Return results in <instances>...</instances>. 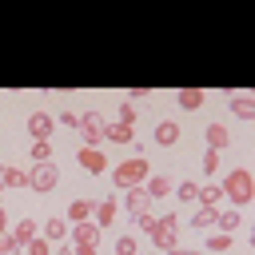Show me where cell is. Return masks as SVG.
Returning a JSON list of instances; mask_svg holds the SVG:
<instances>
[{"instance_id": "1", "label": "cell", "mask_w": 255, "mask_h": 255, "mask_svg": "<svg viewBox=\"0 0 255 255\" xmlns=\"http://www.w3.org/2000/svg\"><path fill=\"white\" fill-rule=\"evenodd\" d=\"M223 195H227L235 207H247V203L255 199V175H251L247 167L227 171V175H223Z\"/></svg>"}, {"instance_id": "2", "label": "cell", "mask_w": 255, "mask_h": 255, "mask_svg": "<svg viewBox=\"0 0 255 255\" xmlns=\"http://www.w3.org/2000/svg\"><path fill=\"white\" fill-rule=\"evenodd\" d=\"M147 159H124V163H116L112 167V183L124 191V187H143L147 183Z\"/></svg>"}, {"instance_id": "3", "label": "cell", "mask_w": 255, "mask_h": 255, "mask_svg": "<svg viewBox=\"0 0 255 255\" xmlns=\"http://www.w3.org/2000/svg\"><path fill=\"white\" fill-rule=\"evenodd\" d=\"M151 243H155V251H171V247H179V219H175V215L155 219V227H151Z\"/></svg>"}, {"instance_id": "4", "label": "cell", "mask_w": 255, "mask_h": 255, "mask_svg": "<svg viewBox=\"0 0 255 255\" xmlns=\"http://www.w3.org/2000/svg\"><path fill=\"white\" fill-rule=\"evenodd\" d=\"M56 183H60V171H56V163L48 159V163H32V171H28V187L32 191H56Z\"/></svg>"}, {"instance_id": "5", "label": "cell", "mask_w": 255, "mask_h": 255, "mask_svg": "<svg viewBox=\"0 0 255 255\" xmlns=\"http://www.w3.org/2000/svg\"><path fill=\"white\" fill-rule=\"evenodd\" d=\"M80 135H84V147H100V139H104V120H100V112H80Z\"/></svg>"}, {"instance_id": "6", "label": "cell", "mask_w": 255, "mask_h": 255, "mask_svg": "<svg viewBox=\"0 0 255 255\" xmlns=\"http://www.w3.org/2000/svg\"><path fill=\"white\" fill-rule=\"evenodd\" d=\"M80 167H84L88 175H104V171H108V155H104L100 147H80Z\"/></svg>"}, {"instance_id": "7", "label": "cell", "mask_w": 255, "mask_h": 255, "mask_svg": "<svg viewBox=\"0 0 255 255\" xmlns=\"http://www.w3.org/2000/svg\"><path fill=\"white\" fill-rule=\"evenodd\" d=\"M28 131H32V139H48V135L56 131V120H52L48 112H32V116H28Z\"/></svg>"}, {"instance_id": "8", "label": "cell", "mask_w": 255, "mask_h": 255, "mask_svg": "<svg viewBox=\"0 0 255 255\" xmlns=\"http://www.w3.org/2000/svg\"><path fill=\"white\" fill-rule=\"evenodd\" d=\"M155 143H159V147H175V143H179V124H175V120H159Z\"/></svg>"}, {"instance_id": "9", "label": "cell", "mask_w": 255, "mask_h": 255, "mask_svg": "<svg viewBox=\"0 0 255 255\" xmlns=\"http://www.w3.org/2000/svg\"><path fill=\"white\" fill-rule=\"evenodd\" d=\"M72 243H76V247H80V243L100 247V227H96V223H88V219H84V223H76V227H72Z\"/></svg>"}, {"instance_id": "10", "label": "cell", "mask_w": 255, "mask_h": 255, "mask_svg": "<svg viewBox=\"0 0 255 255\" xmlns=\"http://www.w3.org/2000/svg\"><path fill=\"white\" fill-rule=\"evenodd\" d=\"M175 96H179V108H183V112H195V108H203V100H207L203 88H179Z\"/></svg>"}, {"instance_id": "11", "label": "cell", "mask_w": 255, "mask_h": 255, "mask_svg": "<svg viewBox=\"0 0 255 255\" xmlns=\"http://www.w3.org/2000/svg\"><path fill=\"white\" fill-rule=\"evenodd\" d=\"M203 135H207V147H211V151H223V147L231 143V131H227L223 124H207Z\"/></svg>"}, {"instance_id": "12", "label": "cell", "mask_w": 255, "mask_h": 255, "mask_svg": "<svg viewBox=\"0 0 255 255\" xmlns=\"http://www.w3.org/2000/svg\"><path fill=\"white\" fill-rule=\"evenodd\" d=\"M171 179L167 175H147V183H143V191H147V199H163V195H171Z\"/></svg>"}, {"instance_id": "13", "label": "cell", "mask_w": 255, "mask_h": 255, "mask_svg": "<svg viewBox=\"0 0 255 255\" xmlns=\"http://www.w3.org/2000/svg\"><path fill=\"white\" fill-rule=\"evenodd\" d=\"M116 211H120V199L108 195V199L96 207V219H92V223H96V227H108V223H116Z\"/></svg>"}, {"instance_id": "14", "label": "cell", "mask_w": 255, "mask_h": 255, "mask_svg": "<svg viewBox=\"0 0 255 255\" xmlns=\"http://www.w3.org/2000/svg\"><path fill=\"white\" fill-rule=\"evenodd\" d=\"M104 139H112V143H131L135 131H131L128 124H108V128H104Z\"/></svg>"}, {"instance_id": "15", "label": "cell", "mask_w": 255, "mask_h": 255, "mask_svg": "<svg viewBox=\"0 0 255 255\" xmlns=\"http://www.w3.org/2000/svg\"><path fill=\"white\" fill-rule=\"evenodd\" d=\"M195 199H199V207H215V203L223 199V187H219V183H203V187L195 191Z\"/></svg>"}, {"instance_id": "16", "label": "cell", "mask_w": 255, "mask_h": 255, "mask_svg": "<svg viewBox=\"0 0 255 255\" xmlns=\"http://www.w3.org/2000/svg\"><path fill=\"white\" fill-rule=\"evenodd\" d=\"M231 116H239V120H255V100H251V96H235V100H231Z\"/></svg>"}, {"instance_id": "17", "label": "cell", "mask_w": 255, "mask_h": 255, "mask_svg": "<svg viewBox=\"0 0 255 255\" xmlns=\"http://www.w3.org/2000/svg\"><path fill=\"white\" fill-rule=\"evenodd\" d=\"M128 211L131 215H143L147 211V191L143 187H128Z\"/></svg>"}, {"instance_id": "18", "label": "cell", "mask_w": 255, "mask_h": 255, "mask_svg": "<svg viewBox=\"0 0 255 255\" xmlns=\"http://www.w3.org/2000/svg\"><path fill=\"white\" fill-rule=\"evenodd\" d=\"M12 239H16V247H28V243L36 239V223H32V219H20L16 231H12Z\"/></svg>"}, {"instance_id": "19", "label": "cell", "mask_w": 255, "mask_h": 255, "mask_svg": "<svg viewBox=\"0 0 255 255\" xmlns=\"http://www.w3.org/2000/svg\"><path fill=\"white\" fill-rule=\"evenodd\" d=\"M64 235H68V227H64V219H60V215L44 219V239H48V243H60Z\"/></svg>"}, {"instance_id": "20", "label": "cell", "mask_w": 255, "mask_h": 255, "mask_svg": "<svg viewBox=\"0 0 255 255\" xmlns=\"http://www.w3.org/2000/svg\"><path fill=\"white\" fill-rule=\"evenodd\" d=\"M0 183H4V187H28V171H20V167H0Z\"/></svg>"}, {"instance_id": "21", "label": "cell", "mask_w": 255, "mask_h": 255, "mask_svg": "<svg viewBox=\"0 0 255 255\" xmlns=\"http://www.w3.org/2000/svg\"><path fill=\"white\" fill-rule=\"evenodd\" d=\"M215 219H219V207H195L191 227H215Z\"/></svg>"}, {"instance_id": "22", "label": "cell", "mask_w": 255, "mask_h": 255, "mask_svg": "<svg viewBox=\"0 0 255 255\" xmlns=\"http://www.w3.org/2000/svg\"><path fill=\"white\" fill-rule=\"evenodd\" d=\"M68 219H72V223H84V219H92V203H88V199H76V203L68 207Z\"/></svg>"}, {"instance_id": "23", "label": "cell", "mask_w": 255, "mask_h": 255, "mask_svg": "<svg viewBox=\"0 0 255 255\" xmlns=\"http://www.w3.org/2000/svg\"><path fill=\"white\" fill-rule=\"evenodd\" d=\"M219 227H223V235H231V231H239V223H243V215L239 211H219V219H215Z\"/></svg>"}, {"instance_id": "24", "label": "cell", "mask_w": 255, "mask_h": 255, "mask_svg": "<svg viewBox=\"0 0 255 255\" xmlns=\"http://www.w3.org/2000/svg\"><path fill=\"white\" fill-rule=\"evenodd\" d=\"M171 191L179 195V203H191V199H195V191H199V183H191V179H183V183H175Z\"/></svg>"}, {"instance_id": "25", "label": "cell", "mask_w": 255, "mask_h": 255, "mask_svg": "<svg viewBox=\"0 0 255 255\" xmlns=\"http://www.w3.org/2000/svg\"><path fill=\"white\" fill-rule=\"evenodd\" d=\"M32 159H36V163H48V159H52V143H48V139H36V143H32Z\"/></svg>"}, {"instance_id": "26", "label": "cell", "mask_w": 255, "mask_h": 255, "mask_svg": "<svg viewBox=\"0 0 255 255\" xmlns=\"http://www.w3.org/2000/svg\"><path fill=\"white\" fill-rule=\"evenodd\" d=\"M28 255H52V243H48L44 235H36V239L28 243Z\"/></svg>"}, {"instance_id": "27", "label": "cell", "mask_w": 255, "mask_h": 255, "mask_svg": "<svg viewBox=\"0 0 255 255\" xmlns=\"http://www.w3.org/2000/svg\"><path fill=\"white\" fill-rule=\"evenodd\" d=\"M203 171H207V175H215V171H219V151H211V147L203 151Z\"/></svg>"}, {"instance_id": "28", "label": "cell", "mask_w": 255, "mask_h": 255, "mask_svg": "<svg viewBox=\"0 0 255 255\" xmlns=\"http://www.w3.org/2000/svg\"><path fill=\"white\" fill-rule=\"evenodd\" d=\"M207 251H231V235H211L207 239Z\"/></svg>"}, {"instance_id": "29", "label": "cell", "mask_w": 255, "mask_h": 255, "mask_svg": "<svg viewBox=\"0 0 255 255\" xmlns=\"http://www.w3.org/2000/svg\"><path fill=\"white\" fill-rule=\"evenodd\" d=\"M116 255H135V239L131 235H120L116 239Z\"/></svg>"}, {"instance_id": "30", "label": "cell", "mask_w": 255, "mask_h": 255, "mask_svg": "<svg viewBox=\"0 0 255 255\" xmlns=\"http://www.w3.org/2000/svg\"><path fill=\"white\" fill-rule=\"evenodd\" d=\"M120 124H128V128H131V124H135V108H131V104H128V100H124V104H120Z\"/></svg>"}, {"instance_id": "31", "label": "cell", "mask_w": 255, "mask_h": 255, "mask_svg": "<svg viewBox=\"0 0 255 255\" xmlns=\"http://www.w3.org/2000/svg\"><path fill=\"white\" fill-rule=\"evenodd\" d=\"M12 251H16V239L4 231V235H0V255H12Z\"/></svg>"}, {"instance_id": "32", "label": "cell", "mask_w": 255, "mask_h": 255, "mask_svg": "<svg viewBox=\"0 0 255 255\" xmlns=\"http://www.w3.org/2000/svg\"><path fill=\"white\" fill-rule=\"evenodd\" d=\"M135 219H139V231H147V235H151V227H155V215H147V211H143V215H135Z\"/></svg>"}, {"instance_id": "33", "label": "cell", "mask_w": 255, "mask_h": 255, "mask_svg": "<svg viewBox=\"0 0 255 255\" xmlns=\"http://www.w3.org/2000/svg\"><path fill=\"white\" fill-rule=\"evenodd\" d=\"M60 124H64V128H76V124H80V116H76V112H64V116H60Z\"/></svg>"}, {"instance_id": "34", "label": "cell", "mask_w": 255, "mask_h": 255, "mask_svg": "<svg viewBox=\"0 0 255 255\" xmlns=\"http://www.w3.org/2000/svg\"><path fill=\"white\" fill-rule=\"evenodd\" d=\"M96 251H100V247H92V243H80V247H76L72 255H96Z\"/></svg>"}, {"instance_id": "35", "label": "cell", "mask_w": 255, "mask_h": 255, "mask_svg": "<svg viewBox=\"0 0 255 255\" xmlns=\"http://www.w3.org/2000/svg\"><path fill=\"white\" fill-rule=\"evenodd\" d=\"M167 255H195V251H191V247H171Z\"/></svg>"}, {"instance_id": "36", "label": "cell", "mask_w": 255, "mask_h": 255, "mask_svg": "<svg viewBox=\"0 0 255 255\" xmlns=\"http://www.w3.org/2000/svg\"><path fill=\"white\" fill-rule=\"evenodd\" d=\"M8 231V215H4V207H0V235Z\"/></svg>"}, {"instance_id": "37", "label": "cell", "mask_w": 255, "mask_h": 255, "mask_svg": "<svg viewBox=\"0 0 255 255\" xmlns=\"http://www.w3.org/2000/svg\"><path fill=\"white\" fill-rule=\"evenodd\" d=\"M0 187H4V183H0Z\"/></svg>"}]
</instances>
